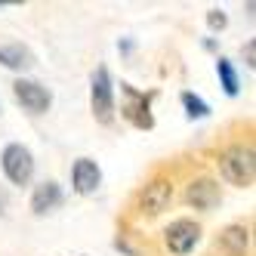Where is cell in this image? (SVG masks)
<instances>
[{
	"label": "cell",
	"mask_w": 256,
	"mask_h": 256,
	"mask_svg": "<svg viewBox=\"0 0 256 256\" xmlns=\"http://www.w3.org/2000/svg\"><path fill=\"white\" fill-rule=\"evenodd\" d=\"M219 173L238 188H250L256 179V154L250 145H232L219 154Z\"/></svg>",
	"instance_id": "obj_1"
},
{
	"label": "cell",
	"mask_w": 256,
	"mask_h": 256,
	"mask_svg": "<svg viewBox=\"0 0 256 256\" xmlns=\"http://www.w3.org/2000/svg\"><path fill=\"white\" fill-rule=\"evenodd\" d=\"M182 105H186L188 118H207L210 114V105L200 96H194V93H182Z\"/></svg>",
	"instance_id": "obj_14"
},
{
	"label": "cell",
	"mask_w": 256,
	"mask_h": 256,
	"mask_svg": "<svg viewBox=\"0 0 256 256\" xmlns=\"http://www.w3.org/2000/svg\"><path fill=\"white\" fill-rule=\"evenodd\" d=\"M12 96L19 99V105L25 108V112H31V114H44V112H50V105H52L50 90L40 86L38 80H16L12 84Z\"/></svg>",
	"instance_id": "obj_6"
},
{
	"label": "cell",
	"mask_w": 256,
	"mask_h": 256,
	"mask_svg": "<svg viewBox=\"0 0 256 256\" xmlns=\"http://www.w3.org/2000/svg\"><path fill=\"white\" fill-rule=\"evenodd\" d=\"M71 182H74V192L78 194H93L99 188V182H102L99 164L90 160V158H78L74 167H71Z\"/></svg>",
	"instance_id": "obj_8"
},
{
	"label": "cell",
	"mask_w": 256,
	"mask_h": 256,
	"mask_svg": "<svg viewBox=\"0 0 256 256\" xmlns=\"http://www.w3.org/2000/svg\"><path fill=\"white\" fill-rule=\"evenodd\" d=\"M59 204H62V188H59V182H44V186H38V188H34V194H31V210L38 213V216L56 210Z\"/></svg>",
	"instance_id": "obj_10"
},
{
	"label": "cell",
	"mask_w": 256,
	"mask_h": 256,
	"mask_svg": "<svg viewBox=\"0 0 256 256\" xmlns=\"http://www.w3.org/2000/svg\"><path fill=\"white\" fill-rule=\"evenodd\" d=\"M198 238H200L198 222H192V219H176V222H170L167 232H164V244H167L170 253L186 256V253H192V247L198 244Z\"/></svg>",
	"instance_id": "obj_4"
},
{
	"label": "cell",
	"mask_w": 256,
	"mask_h": 256,
	"mask_svg": "<svg viewBox=\"0 0 256 256\" xmlns=\"http://www.w3.org/2000/svg\"><path fill=\"white\" fill-rule=\"evenodd\" d=\"M186 200L194 207V210H213L219 200H222V192H219V182H213V179H194L192 186H188V192H186Z\"/></svg>",
	"instance_id": "obj_9"
},
{
	"label": "cell",
	"mask_w": 256,
	"mask_h": 256,
	"mask_svg": "<svg viewBox=\"0 0 256 256\" xmlns=\"http://www.w3.org/2000/svg\"><path fill=\"white\" fill-rule=\"evenodd\" d=\"M90 102H93V114H96L99 124L108 126L114 120V86H112V78H108V68H96Z\"/></svg>",
	"instance_id": "obj_2"
},
{
	"label": "cell",
	"mask_w": 256,
	"mask_h": 256,
	"mask_svg": "<svg viewBox=\"0 0 256 256\" xmlns=\"http://www.w3.org/2000/svg\"><path fill=\"white\" fill-rule=\"evenodd\" d=\"M0 65L16 68V71L31 68L34 65V52L28 46H22V44H6V46H0Z\"/></svg>",
	"instance_id": "obj_12"
},
{
	"label": "cell",
	"mask_w": 256,
	"mask_h": 256,
	"mask_svg": "<svg viewBox=\"0 0 256 256\" xmlns=\"http://www.w3.org/2000/svg\"><path fill=\"white\" fill-rule=\"evenodd\" d=\"M219 247H222L228 256H244L250 247V232L244 226H226L219 232Z\"/></svg>",
	"instance_id": "obj_11"
},
{
	"label": "cell",
	"mask_w": 256,
	"mask_h": 256,
	"mask_svg": "<svg viewBox=\"0 0 256 256\" xmlns=\"http://www.w3.org/2000/svg\"><path fill=\"white\" fill-rule=\"evenodd\" d=\"M170 200H173V182L170 179H154L139 194V213L142 216H158L170 207Z\"/></svg>",
	"instance_id": "obj_5"
},
{
	"label": "cell",
	"mask_w": 256,
	"mask_h": 256,
	"mask_svg": "<svg viewBox=\"0 0 256 256\" xmlns=\"http://www.w3.org/2000/svg\"><path fill=\"white\" fill-rule=\"evenodd\" d=\"M0 164H4V173H6V179L12 182V186H28L31 176H34V158H31V152L25 148V145H19V142L6 145Z\"/></svg>",
	"instance_id": "obj_3"
},
{
	"label": "cell",
	"mask_w": 256,
	"mask_h": 256,
	"mask_svg": "<svg viewBox=\"0 0 256 256\" xmlns=\"http://www.w3.org/2000/svg\"><path fill=\"white\" fill-rule=\"evenodd\" d=\"M120 90H124V96H126V105L120 108V114L130 120L133 126H139V130H152V126H154V118H152V112H148V96H145V93H136L130 84H120Z\"/></svg>",
	"instance_id": "obj_7"
},
{
	"label": "cell",
	"mask_w": 256,
	"mask_h": 256,
	"mask_svg": "<svg viewBox=\"0 0 256 256\" xmlns=\"http://www.w3.org/2000/svg\"><path fill=\"white\" fill-rule=\"evenodd\" d=\"M207 25H210L213 31H222V28L228 25V19H226V12H222V10H210V12H207Z\"/></svg>",
	"instance_id": "obj_15"
},
{
	"label": "cell",
	"mask_w": 256,
	"mask_h": 256,
	"mask_svg": "<svg viewBox=\"0 0 256 256\" xmlns=\"http://www.w3.org/2000/svg\"><path fill=\"white\" fill-rule=\"evenodd\" d=\"M216 74H219V84H222V90L228 96H238V90H241V84H238V74L228 59H216Z\"/></svg>",
	"instance_id": "obj_13"
},
{
	"label": "cell",
	"mask_w": 256,
	"mask_h": 256,
	"mask_svg": "<svg viewBox=\"0 0 256 256\" xmlns=\"http://www.w3.org/2000/svg\"><path fill=\"white\" fill-rule=\"evenodd\" d=\"M244 56H247V65L253 68V56H256V44H253V40H250V44L244 46Z\"/></svg>",
	"instance_id": "obj_16"
}]
</instances>
